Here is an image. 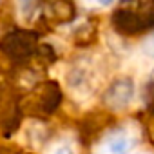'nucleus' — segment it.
<instances>
[{"label":"nucleus","mask_w":154,"mask_h":154,"mask_svg":"<svg viewBox=\"0 0 154 154\" xmlns=\"http://www.w3.org/2000/svg\"><path fill=\"white\" fill-rule=\"evenodd\" d=\"M132 147H134L132 134L123 129H118L102 140V143L96 149V154H131Z\"/></svg>","instance_id":"1"},{"label":"nucleus","mask_w":154,"mask_h":154,"mask_svg":"<svg viewBox=\"0 0 154 154\" xmlns=\"http://www.w3.org/2000/svg\"><path fill=\"white\" fill-rule=\"evenodd\" d=\"M132 98V84L131 82H118L112 85L109 96H107V102L112 105L116 102L114 107H125Z\"/></svg>","instance_id":"2"},{"label":"nucleus","mask_w":154,"mask_h":154,"mask_svg":"<svg viewBox=\"0 0 154 154\" xmlns=\"http://www.w3.org/2000/svg\"><path fill=\"white\" fill-rule=\"evenodd\" d=\"M141 49H143V53H145L150 60H154V35H152V36H149V38L143 42Z\"/></svg>","instance_id":"3"},{"label":"nucleus","mask_w":154,"mask_h":154,"mask_svg":"<svg viewBox=\"0 0 154 154\" xmlns=\"http://www.w3.org/2000/svg\"><path fill=\"white\" fill-rule=\"evenodd\" d=\"M53 154H74V152H72V147L69 143H60L58 147H54Z\"/></svg>","instance_id":"4"},{"label":"nucleus","mask_w":154,"mask_h":154,"mask_svg":"<svg viewBox=\"0 0 154 154\" xmlns=\"http://www.w3.org/2000/svg\"><path fill=\"white\" fill-rule=\"evenodd\" d=\"M18 4H20V9H22L24 13H27V11H33V9H35L36 0H18Z\"/></svg>","instance_id":"5"},{"label":"nucleus","mask_w":154,"mask_h":154,"mask_svg":"<svg viewBox=\"0 0 154 154\" xmlns=\"http://www.w3.org/2000/svg\"><path fill=\"white\" fill-rule=\"evenodd\" d=\"M114 2H116V0H96V4H100V6H105V8H107V6H112Z\"/></svg>","instance_id":"6"}]
</instances>
